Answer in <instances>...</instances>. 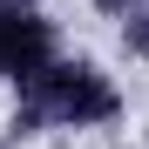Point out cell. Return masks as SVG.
Wrapping results in <instances>:
<instances>
[{"mask_svg":"<svg viewBox=\"0 0 149 149\" xmlns=\"http://www.w3.org/2000/svg\"><path fill=\"white\" fill-rule=\"evenodd\" d=\"M47 61H54V34H47L27 7L0 0V74H14V81H34Z\"/></svg>","mask_w":149,"mask_h":149,"instance_id":"1","label":"cell"}]
</instances>
